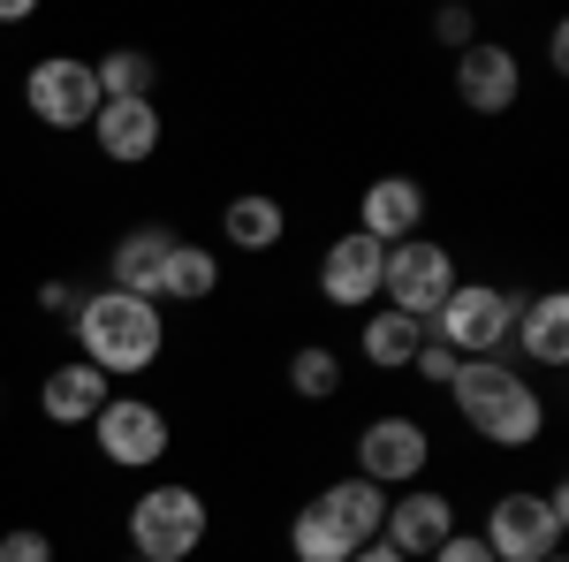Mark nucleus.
<instances>
[{
  "label": "nucleus",
  "mask_w": 569,
  "mask_h": 562,
  "mask_svg": "<svg viewBox=\"0 0 569 562\" xmlns=\"http://www.w3.org/2000/svg\"><path fill=\"white\" fill-rule=\"evenodd\" d=\"M77 343H84V365H99L107 381H130V373L160 365L168 319H160V304H144V297L91 289V297H77Z\"/></svg>",
  "instance_id": "1"
},
{
  "label": "nucleus",
  "mask_w": 569,
  "mask_h": 562,
  "mask_svg": "<svg viewBox=\"0 0 569 562\" xmlns=\"http://www.w3.org/2000/svg\"><path fill=\"white\" fill-rule=\"evenodd\" d=\"M448 395H456L463 426L479 433V441H493V448H531L539 426H547V403H539L531 381L517 365H501V357H463L456 381H448Z\"/></svg>",
  "instance_id": "2"
},
{
  "label": "nucleus",
  "mask_w": 569,
  "mask_h": 562,
  "mask_svg": "<svg viewBox=\"0 0 569 562\" xmlns=\"http://www.w3.org/2000/svg\"><path fill=\"white\" fill-rule=\"evenodd\" d=\"M562 524H569V494L562 486H547V494H531V486H509L493 510H486V555L493 562H547L562 555Z\"/></svg>",
  "instance_id": "3"
},
{
  "label": "nucleus",
  "mask_w": 569,
  "mask_h": 562,
  "mask_svg": "<svg viewBox=\"0 0 569 562\" xmlns=\"http://www.w3.org/2000/svg\"><path fill=\"white\" fill-rule=\"evenodd\" d=\"M517 312H525V297H509V289H493V282H456L448 304L426 319V335L448 343L456 357H493V349L517 335Z\"/></svg>",
  "instance_id": "4"
},
{
  "label": "nucleus",
  "mask_w": 569,
  "mask_h": 562,
  "mask_svg": "<svg viewBox=\"0 0 569 562\" xmlns=\"http://www.w3.org/2000/svg\"><path fill=\"white\" fill-rule=\"evenodd\" d=\"M198 548H206L198 486H144L130 502V555L137 562H190Z\"/></svg>",
  "instance_id": "5"
},
{
  "label": "nucleus",
  "mask_w": 569,
  "mask_h": 562,
  "mask_svg": "<svg viewBox=\"0 0 569 562\" xmlns=\"http://www.w3.org/2000/svg\"><path fill=\"white\" fill-rule=\"evenodd\" d=\"M448 289H456V259H448L440 244H426V236L395 244L388 266H380V297H388V312H402V319H433L440 304H448Z\"/></svg>",
  "instance_id": "6"
},
{
  "label": "nucleus",
  "mask_w": 569,
  "mask_h": 562,
  "mask_svg": "<svg viewBox=\"0 0 569 562\" xmlns=\"http://www.w3.org/2000/svg\"><path fill=\"white\" fill-rule=\"evenodd\" d=\"M433 464V433L418 426V418H372V426L357 433V479H372L380 494H402V486H418V472Z\"/></svg>",
  "instance_id": "7"
},
{
  "label": "nucleus",
  "mask_w": 569,
  "mask_h": 562,
  "mask_svg": "<svg viewBox=\"0 0 569 562\" xmlns=\"http://www.w3.org/2000/svg\"><path fill=\"white\" fill-rule=\"evenodd\" d=\"M23 99H31V115H39L46 130H91L99 77H91V61H77V53H46V61H31V77H23Z\"/></svg>",
  "instance_id": "8"
},
{
  "label": "nucleus",
  "mask_w": 569,
  "mask_h": 562,
  "mask_svg": "<svg viewBox=\"0 0 569 562\" xmlns=\"http://www.w3.org/2000/svg\"><path fill=\"white\" fill-rule=\"evenodd\" d=\"M99 433V456L114 464V472H144V464H160L168 456V411L160 403H144V395H107V411L91 418Z\"/></svg>",
  "instance_id": "9"
},
{
  "label": "nucleus",
  "mask_w": 569,
  "mask_h": 562,
  "mask_svg": "<svg viewBox=\"0 0 569 562\" xmlns=\"http://www.w3.org/2000/svg\"><path fill=\"white\" fill-rule=\"evenodd\" d=\"M456 532V502L440 494V486H402L388 494V517H380V540H388L402 562H426Z\"/></svg>",
  "instance_id": "10"
},
{
  "label": "nucleus",
  "mask_w": 569,
  "mask_h": 562,
  "mask_svg": "<svg viewBox=\"0 0 569 562\" xmlns=\"http://www.w3.org/2000/svg\"><path fill=\"white\" fill-rule=\"evenodd\" d=\"M380 266H388V244H372V236H335L327 252H319V297L335 304V312H357V304H380Z\"/></svg>",
  "instance_id": "11"
},
{
  "label": "nucleus",
  "mask_w": 569,
  "mask_h": 562,
  "mask_svg": "<svg viewBox=\"0 0 569 562\" xmlns=\"http://www.w3.org/2000/svg\"><path fill=\"white\" fill-rule=\"evenodd\" d=\"M517 91H525V61H517L509 46L471 39L463 53H456V99H463L471 115H509Z\"/></svg>",
  "instance_id": "12"
},
{
  "label": "nucleus",
  "mask_w": 569,
  "mask_h": 562,
  "mask_svg": "<svg viewBox=\"0 0 569 562\" xmlns=\"http://www.w3.org/2000/svg\"><path fill=\"white\" fill-rule=\"evenodd\" d=\"M426 228V183L418 175H380V183H365V198H357V236H372V244H410Z\"/></svg>",
  "instance_id": "13"
},
{
  "label": "nucleus",
  "mask_w": 569,
  "mask_h": 562,
  "mask_svg": "<svg viewBox=\"0 0 569 562\" xmlns=\"http://www.w3.org/2000/svg\"><path fill=\"white\" fill-rule=\"evenodd\" d=\"M91 137H99V152H107L114 168H137V160L160 152V107H152V99H99Z\"/></svg>",
  "instance_id": "14"
},
{
  "label": "nucleus",
  "mask_w": 569,
  "mask_h": 562,
  "mask_svg": "<svg viewBox=\"0 0 569 562\" xmlns=\"http://www.w3.org/2000/svg\"><path fill=\"white\" fill-rule=\"evenodd\" d=\"M311 510L335 524L350 548H372V540H380V517H388V494H380L372 479L350 472V479H335V486H319V494H311Z\"/></svg>",
  "instance_id": "15"
},
{
  "label": "nucleus",
  "mask_w": 569,
  "mask_h": 562,
  "mask_svg": "<svg viewBox=\"0 0 569 562\" xmlns=\"http://www.w3.org/2000/svg\"><path fill=\"white\" fill-rule=\"evenodd\" d=\"M107 395H114V388H107V373L77 357V365H53V373L39 381V411L53 418V426H91V418L107 411Z\"/></svg>",
  "instance_id": "16"
},
{
  "label": "nucleus",
  "mask_w": 569,
  "mask_h": 562,
  "mask_svg": "<svg viewBox=\"0 0 569 562\" xmlns=\"http://www.w3.org/2000/svg\"><path fill=\"white\" fill-rule=\"evenodd\" d=\"M168 252H176V236H168V228H130V236L114 244V259H107V274H114L107 289L160 304V266H168Z\"/></svg>",
  "instance_id": "17"
},
{
  "label": "nucleus",
  "mask_w": 569,
  "mask_h": 562,
  "mask_svg": "<svg viewBox=\"0 0 569 562\" xmlns=\"http://www.w3.org/2000/svg\"><path fill=\"white\" fill-rule=\"evenodd\" d=\"M220 236H228L236 252H273V244L289 236V214H281V198L243 190V198H228V206H220Z\"/></svg>",
  "instance_id": "18"
},
{
  "label": "nucleus",
  "mask_w": 569,
  "mask_h": 562,
  "mask_svg": "<svg viewBox=\"0 0 569 562\" xmlns=\"http://www.w3.org/2000/svg\"><path fill=\"white\" fill-rule=\"evenodd\" d=\"M365 365L372 373H410V357H418V343H426V319H402V312H365Z\"/></svg>",
  "instance_id": "19"
},
{
  "label": "nucleus",
  "mask_w": 569,
  "mask_h": 562,
  "mask_svg": "<svg viewBox=\"0 0 569 562\" xmlns=\"http://www.w3.org/2000/svg\"><path fill=\"white\" fill-rule=\"evenodd\" d=\"M517 343H525L531 365H562L569 357V297L562 289H547V297H531L517 312Z\"/></svg>",
  "instance_id": "20"
},
{
  "label": "nucleus",
  "mask_w": 569,
  "mask_h": 562,
  "mask_svg": "<svg viewBox=\"0 0 569 562\" xmlns=\"http://www.w3.org/2000/svg\"><path fill=\"white\" fill-rule=\"evenodd\" d=\"M220 289V259L206 252V244H182L168 252V266H160V304H206Z\"/></svg>",
  "instance_id": "21"
},
{
  "label": "nucleus",
  "mask_w": 569,
  "mask_h": 562,
  "mask_svg": "<svg viewBox=\"0 0 569 562\" xmlns=\"http://www.w3.org/2000/svg\"><path fill=\"white\" fill-rule=\"evenodd\" d=\"M91 77H99V99H152V91H160V61L137 53V46H114Z\"/></svg>",
  "instance_id": "22"
},
{
  "label": "nucleus",
  "mask_w": 569,
  "mask_h": 562,
  "mask_svg": "<svg viewBox=\"0 0 569 562\" xmlns=\"http://www.w3.org/2000/svg\"><path fill=\"white\" fill-rule=\"evenodd\" d=\"M289 555H297V562H350L357 548H350V540H342V532H335V524H327V517H319V510L305 502V510L289 517Z\"/></svg>",
  "instance_id": "23"
},
{
  "label": "nucleus",
  "mask_w": 569,
  "mask_h": 562,
  "mask_svg": "<svg viewBox=\"0 0 569 562\" xmlns=\"http://www.w3.org/2000/svg\"><path fill=\"white\" fill-rule=\"evenodd\" d=\"M289 388L305 395V403H327V395H342V357L327 343H305L289 357Z\"/></svg>",
  "instance_id": "24"
},
{
  "label": "nucleus",
  "mask_w": 569,
  "mask_h": 562,
  "mask_svg": "<svg viewBox=\"0 0 569 562\" xmlns=\"http://www.w3.org/2000/svg\"><path fill=\"white\" fill-rule=\"evenodd\" d=\"M456 365H463V357H456L448 343H433V335H426V343H418V357H410V373H418V381H433V388H448V381H456Z\"/></svg>",
  "instance_id": "25"
},
{
  "label": "nucleus",
  "mask_w": 569,
  "mask_h": 562,
  "mask_svg": "<svg viewBox=\"0 0 569 562\" xmlns=\"http://www.w3.org/2000/svg\"><path fill=\"white\" fill-rule=\"evenodd\" d=\"M0 562H53V540L31 532V524L23 532H0Z\"/></svg>",
  "instance_id": "26"
},
{
  "label": "nucleus",
  "mask_w": 569,
  "mask_h": 562,
  "mask_svg": "<svg viewBox=\"0 0 569 562\" xmlns=\"http://www.w3.org/2000/svg\"><path fill=\"white\" fill-rule=\"evenodd\" d=\"M433 39H440V46H456V53H463V46L479 39V23H471V8H440V16H433Z\"/></svg>",
  "instance_id": "27"
},
{
  "label": "nucleus",
  "mask_w": 569,
  "mask_h": 562,
  "mask_svg": "<svg viewBox=\"0 0 569 562\" xmlns=\"http://www.w3.org/2000/svg\"><path fill=\"white\" fill-rule=\"evenodd\" d=\"M426 562H493V555H486V540H479V532H448V540H440V548H433Z\"/></svg>",
  "instance_id": "28"
},
{
  "label": "nucleus",
  "mask_w": 569,
  "mask_h": 562,
  "mask_svg": "<svg viewBox=\"0 0 569 562\" xmlns=\"http://www.w3.org/2000/svg\"><path fill=\"white\" fill-rule=\"evenodd\" d=\"M39 312H77V289L69 282H39Z\"/></svg>",
  "instance_id": "29"
},
{
  "label": "nucleus",
  "mask_w": 569,
  "mask_h": 562,
  "mask_svg": "<svg viewBox=\"0 0 569 562\" xmlns=\"http://www.w3.org/2000/svg\"><path fill=\"white\" fill-rule=\"evenodd\" d=\"M350 562H402V555H395L388 540H372V548H357V555H350Z\"/></svg>",
  "instance_id": "30"
},
{
  "label": "nucleus",
  "mask_w": 569,
  "mask_h": 562,
  "mask_svg": "<svg viewBox=\"0 0 569 562\" xmlns=\"http://www.w3.org/2000/svg\"><path fill=\"white\" fill-rule=\"evenodd\" d=\"M31 16V0H0V23H23Z\"/></svg>",
  "instance_id": "31"
},
{
  "label": "nucleus",
  "mask_w": 569,
  "mask_h": 562,
  "mask_svg": "<svg viewBox=\"0 0 569 562\" xmlns=\"http://www.w3.org/2000/svg\"><path fill=\"white\" fill-rule=\"evenodd\" d=\"M547 562H562V555H547Z\"/></svg>",
  "instance_id": "32"
}]
</instances>
